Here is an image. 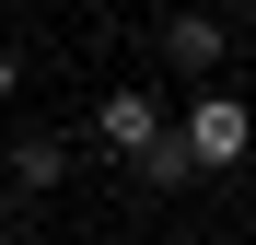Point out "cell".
Wrapping results in <instances>:
<instances>
[{
	"instance_id": "obj_1",
	"label": "cell",
	"mask_w": 256,
	"mask_h": 245,
	"mask_svg": "<svg viewBox=\"0 0 256 245\" xmlns=\"http://www.w3.org/2000/svg\"><path fill=\"white\" fill-rule=\"evenodd\" d=\"M175 140H186V163H198V175H233V163L256 152V117H244V94H198Z\"/></svg>"
},
{
	"instance_id": "obj_2",
	"label": "cell",
	"mask_w": 256,
	"mask_h": 245,
	"mask_svg": "<svg viewBox=\"0 0 256 245\" xmlns=\"http://www.w3.org/2000/svg\"><path fill=\"white\" fill-rule=\"evenodd\" d=\"M94 140H105L116 163H140V152L163 140V105L140 94V82H128V94H105V105H94Z\"/></svg>"
},
{
	"instance_id": "obj_3",
	"label": "cell",
	"mask_w": 256,
	"mask_h": 245,
	"mask_svg": "<svg viewBox=\"0 0 256 245\" xmlns=\"http://www.w3.org/2000/svg\"><path fill=\"white\" fill-rule=\"evenodd\" d=\"M163 59H175V70H210V59H222V24H210V12H175V24H163Z\"/></svg>"
},
{
	"instance_id": "obj_4",
	"label": "cell",
	"mask_w": 256,
	"mask_h": 245,
	"mask_svg": "<svg viewBox=\"0 0 256 245\" xmlns=\"http://www.w3.org/2000/svg\"><path fill=\"white\" fill-rule=\"evenodd\" d=\"M12 175H24V187H58V175H70V140H12Z\"/></svg>"
},
{
	"instance_id": "obj_5",
	"label": "cell",
	"mask_w": 256,
	"mask_h": 245,
	"mask_svg": "<svg viewBox=\"0 0 256 245\" xmlns=\"http://www.w3.org/2000/svg\"><path fill=\"white\" fill-rule=\"evenodd\" d=\"M140 175H152V187H186L198 163H186V140H152V152H140Z\"/></svg>"
},
{
	"instance_id": "obj_6",
	"label": "cell",
	"mask_w": 256,
	"mask_h": 245,
	"mask_svg": "<svg viewBox=\"0 0 256 245\" xmlns=\"http://www.w3.org/2000/svg\"><path fill=\"white\" fill-rule=\"evenodd\" d=\"M12 94H24V59H12V47H0V105H12Z\"/></svg>"
},
{
	"instance_id": "obj_7",
	"label": "cell",
	"mask_w": 256,
	"mask_h": 245,
	"mask_svg": "<svg viewBox=\"0 0 256 245\" xmlns=\"http://www.w3.org/2000/svg\"><path fill=\"white\" fill-rule=\"evenodd\" d=\"M0 245H12V233H0Z\"/></svg>"
}]
</instances>
